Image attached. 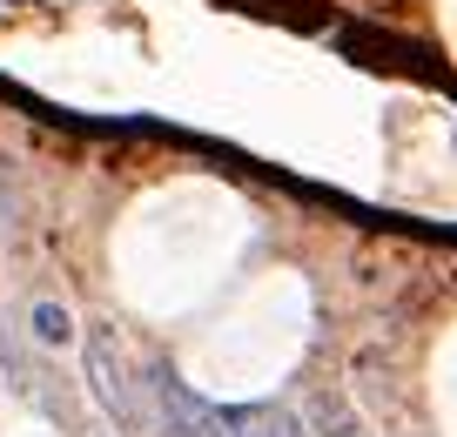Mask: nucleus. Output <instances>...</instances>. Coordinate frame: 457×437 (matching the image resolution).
<instances>
[{
    "label": "nucleus",
    "instance_id": "obj_3",
    "mask_svg": "<svg viewBox=\"0 0 457 437\" xmlns=\"http://www.w3.org/2000/svg\"><path fill=\"white\" fill-rule=\"evenodd\" d=\"M28 324H34V337H41L47 350L74 343V316H68V303H54V297H41V303H34V316H28Z\"/></svg>",
    "mask_w": 457,
    "mask_h": 437
},
{
    "label": "nucleus",
    "instance_id": "obj_1",
    "mask_svg": "<svg viewBox=\"0 0 457 437\" xmlns=\"http://www.w3.org/2000/svg\"><path fill=\"white\" fill-rule=\"evenodd\" d=\"M87 391L101 397V410H108L121 431H135V437L148 431V410H142V397H135V383H129V370H121V350H114L108 330H87Z\"/></svg>",
    "mask_w": 457,
    "mask_h": 437
},
{
    "label": "nucleus",
    "instance_id": "obj_2",
    "mask_svg": "<svg viewBox=\"0 0 457 437\" xmlns=\"http://www.w3.org/2000/svg\"><path fill=\"white\" fill-rule=\"evenodd\" d=\"M148 391H155V404H162V437H202L209 431V404H202L175 370H148Z\"/></svg>",
    "mask_w": 457,
    "mask_h": 437
},
{
    "label": "nucleus",
    "instance_id": "obj_4",
    "mask_svg": "<svg viewBox=\"0 0 457 437\" xmlns=\"http://www.w3.org/2000/svg\"><path fill=\"white\" fill-rule=\"evenodd\" d=\"M236 410H243V431H249V437H303L296 417H289V410H276V404H236Z\"/></svg>",
    "mask_w": 457,
    "mask_h": 437
}]
</instances>
